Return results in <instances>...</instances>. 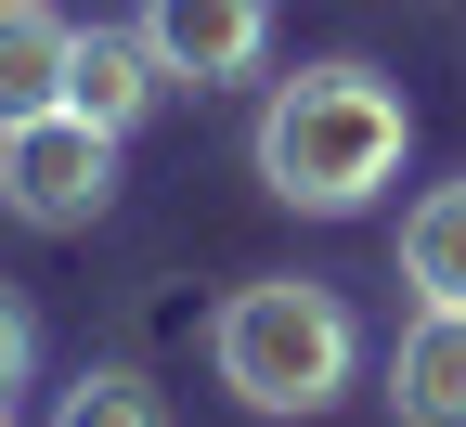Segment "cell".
Listing matches in <instances>:
<instances>
[{"label": "cell", "mask_w": 466, "mask_h": 427, "mask_svg": "<svg viewBox=\"0 0 466 427\" xmlns=\"http://www.w3.org/2000/svg\"><path fill=\"white\" fill-rule=\"evenodd\" d=\"M259 181L285 208H311V220H350V208H376L401 156H415V104H401L376 66H299V78H272L259 104Z\"/></svg>", "instance_id": "6da1fadb"}, {"label": "cell", "mask_w": 466, "mask_h": 427, "mask_svg": "<svg viewBox=\"0 0 466 427\" xmlns=\"http://www.w3.org/2000/svg\"><path fill=\"white\" fill-rule=\"evenodd\" d=\"M208 362H220V389L247 402V414H324L350 376H363V324H350L337 285H311V272H259V285L220 298Z\"/></svg>", "instance_id": "7a4b0ae2"}, {"label": "cell", "mask_w": 466, "mask_h": 427, "mask_svg": "<svg viewBox=\"0 0 466 427\" xmlns=\"http://www.w3.org/2000/svg\"><path fill=\"white\" fill-rule=\"evenodd\" d=\"M104 195H116V130H91L78 104L0 130V208H14L26 233H91Z\"/></svg>", "instance_id": "3957f363"}, {"label": "cell", "mask_w": 466, "mask_h": 427, "mask_svg": "<svg viewBox=\"0 0 466 427\" xmlns=\"http://www.w3.org/2000/svg\"><path fill=\"white\" fill-rule=\"evenodd\" d=\"M130 26L156 39V66H168V78L220 91V78H247L259 52H272V0H143Z\"/></svg>", "instance_id": "277c9868"}, {"label": "cell", "mask_w": 466, "mask_h": 427, "mask_svg": "<svg viewBox=\"0 0 466 427\" xmlns=\"http://www.w3.org/2000/svg\"><path fill=\"white\" fill-rule=\"evenodd\" d=\"M156 91H168V66H156L143 26H78V52H66V104L91 117V130L130 143L143 117H156Z\"/></svg>", "instance_id": "5b68a950"}, {"label": "cell", "mask_w": 466, "mask_h": 427, "mask_svg": "<svg viewBox=\"0 0 466 427\" xmlns=\"http://www.w3.org/2000/svg\"><path fill=\"white\" fill-rule=\"evenodd\" d=\"M389 414H401V427H466V311H453V298H428V311L401 324V350H389Z\"/></svg>", "instance_id": "8992f818"}, {"label": "cell", "mask_w": 466, "mask_h": 427, "mask_svg": "<svg viewBox=\"0 0 466 427\" xmlns=\"http://www.w3.org/2000/svg\"><path fill=\"white\" fill-rule=\"evenodd\" d=\"M66 52H78V26L52 0H0V130H26V117L66 104Z\"/></svg>", "instance_id": "52a82bcc"}, {"label": "cell", "mask_w": 466, "mask_h": 427, "mask_svg": "<svg viewBox=\"0 0 466 427\" xmlns=\"http://www.w3.org/2000/svg\"><path fill=\"white\" fill-rule=\"evenodd\" d=\"M401 285L466 311V181H428V195L401 208Z\"/></svg>", "instance_id": "ba28073f"}, {"label": "cell", "mask_w": 466, "mask_h": 427, "mask_svg": "<svg viewBox=\"0 0 466 427\" xmlns=\"http://www.w3.org/2000/svg\"><path fill=\"white\" fill-rule=\"evenodd\" d=\"M52 427H168V402L130 376V362H91V376L52 402Z\"/></svg>", "instance_id": "9c48e42d"}, {"label": "cell", "mask_w": 466, "mask_h": 427, "mask_svg": "<svg viewBox=\"0 0 466 427\" xmlns=\"http://www.w3.org/2000/svg\"><path fill=\"white\" fill-rule=\"evenodd\" d=\"M26 376H39V311H26L14 285H0V402H14Z\"/></svg>", "instance_id": "30bf717a"}, {"label": "cell", "mask_w": 466, "mask_h": 427, "mask_svg": "<svg viewBox=\"0 0 466 427\" xmlns=\"http://www.w3.org/2000/svg\"><path fill=\"white\" fill-rule=\"evenodd\" d=\"M0 427H14V402H0Z\"/></svg>", "instance_id": "8fae6325"}]
</instances>
